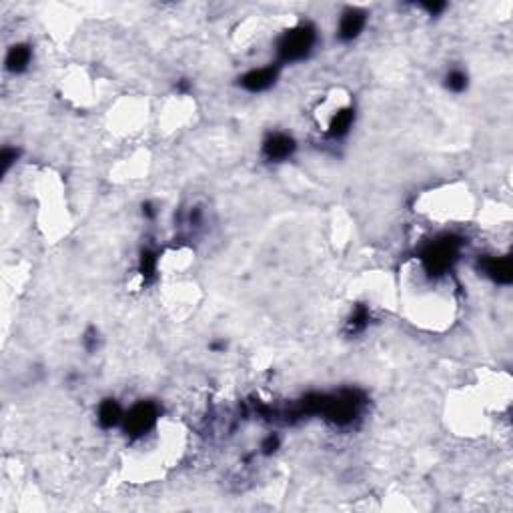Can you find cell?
Segmentation results:
<instances>
[{"instance_id": "6da1fadb", "label": "cell", "mask_w": 513, "mask_h": 513, "mask_svg": "<svg viewBox=\"0 0 513 513\" xmlns=\"http://www.w3.org/2000/svg\"><path fill=\"white\" fill-rule=\"evenodd\" d=\"M459 247H461V241L451 235L435 239L421 253V267L431 277H440L451 269L453 263L459 259Z\"/></svg>"}, {"instance_id": "7a4b0ae2", "label": "cell", "mask_w": 513, "mask_h": 513, "mask_svg": "<svg viewBox=\"0 0 513 513\" xmlns=\"http://www.w3.org/2000/svg\"><path fill=\"white\" fill-rule=\"evenodd\" d=\"M315 41H317V32L311 25H301L293 30H287L283 34V38L279 41L281 60H285V62L303 60L313 50Z\"/></svg>"}, {"instance_id": "3957f363", "label": "cell", "mask_w": 513, "mask_h": 513, "mask_svg": "<svg viewBox=\"0 0 513 513\" xmlns=\"http://www.w3.org/2000/svg\"><path fill=\"white\" fill-rule=\"evenodd\" d=\"M157 417H159V409L155 403H139L135 405L126 417H124V425H126V431L130 435H143L150 431L157 423Z\"/></svg>"}, {"instance_id": "277c9868", "label": "cell", "mask_w": 513, "mask_h": 513, "mask_svg": "<svg viewBox=\"0 0 513 513\" xmlns=\"http://www.w3.org/2000/svg\"><path fill=\"white\" fill-rule=\"evenodd\" d=\"M295 139L285 135V133H275L267 137V141L263 143V155L269 161H285L295 152Z\"/></svg>"}, {"instance_id": "5b68a950", "label": "cell", "mask_w": 513, "mask_h": 513, "mask_svg": "<svg viewBox=\"0 0 513 513\" xmlns=\"http://www.w3.org/2000/svg\"><path fill=\"white\" fill-rule=\"evenodd\" d=\"M279 76V69L277 67H263L257 71H251L241 78V87L247 89L249 93H263L275 84Z\"/></svg>"}, {"instance_id": "8992f818", "label": "cell", "mask_w": 513, "mask_h": 513, "mask_svg": "<svg viewBox=\"0 0 513 513\" xmlns=\"http://www.w3.org/2000/svg\"><path fill=\"white\" fill-rule=\"evenodd\" d=\"M367 14L359 8H349L345 10L339 23V38L343 43H349L353 38H357L361 34V30L365 28Z\"/></svg>"}, {"instance_id": "52a82bcc", "label": "cell", "mask_w": 513, "mask_h": 513, "mask_svg": "<svg viewBox=\"0 0 513 513\" xmlns=\"http://www.w3.org/2000/svg\"><path fill=\"white\" fill-rule=\"evenodd\" d=\"M483 271L495 283H501V285L512 283L513 269L510 257H491L488 261H483Z\"/></svg>"}, {"instance_id": "ba28073f", "label": "cell", "mask_w": 513, "mask_h": 513, "mask_svg": "<svg viewBox=\"0 0 513 513\" xmlns=\"http://www.w3.org/2000/svg\"><path fill=\"white\" fill-rule=\"evenodd\" d=\"M353 121H355V111H353L351 106L339 109V111L331 117L327 133H329L333 139H341V137H345V135L349 133Z\"/></svg>"}, {"instance_id": "9c48e42d", "label": "cell", "mask_w": 513, "mask_h": 513, "mask_svg": "<svg viewBox=\"0 0 513 513\" xmlns=\"http://www.w3.org/2000/svg\"><path fill=\"white\" fill-rule=\"evenodd\" d=\"M32 60V50L28 45H14L6 54V69L10 73H23Z\"/></svg>"}, {"instance_id": "30bf717a", "label": "cell", "mask_w": 513, "mask_h": 513, "mask_svg": "<svg viewBox=\"0 0 513 513\" xmlns=\"http://www.w3.org/2000/svg\"><path fill=\"white\" fill-rule=\"evenodd\" d=\"M122 419V409L119 407V403L115 399H104L100 405H98V423L100 427L104 429H111L115 425H119Z\"/></svg>"}, {"instance_id": "8fae6325", "label": "cell", "mask_w": 513, "mask_h": 513, "mask_svg": "<svg viewBox=\"0 0 513 513\" xmlns=\"http://www.w3.org/2000/svg\"><path fill=\"white\" fill-rule=\"evenodd\" d=\"M367 323H369V309L363 305H357L349 323H347V329H349V333H359L365 329Z\"/></svg>"}, {"instance_id": "7c38bea8", "label": "cell", "mask_w": 513, "mask_h": 513, "mask_svg": "<svg viewBox=\"0 0 513 513\" xmlns=\"http://www.w3.org/2000/svg\"><path fill=\"white\" fill-rule=\"evenodd\" d=\"M445 87H447L451 93H464L465 89H467V74H465L464 71H459V69L451 71V73L447 74Z\"/></svg>"}, {"instance_id": "4fadbf2b", "label": "cell", "mask_w": 513, "mask_h": 513, "mask_svg": "<svg viewBox=\"0 0 513 513\" xmlns=\"http://www.w3.org/2000/svg\"><path fill=\"white\" fill-rule=\"evenodd\" d=\"M155 271H157V255L150 253V251H143V255H141V275H143V279L145 281L150 279L155 275Z\"/></svg>"}, {"instance_id": "5bb4252c", "label": "cell", "mask_w": 513, "mask_h": 513, "mask_svg": "<svg viewBox=\"0 0 513 513\" xmlns=\"http://www.w3.org/2000/svg\"><path fill=\"white\" fill-rule=\"evenodd\" d=\"M16 157H19L16 148H4L2 150V157H0V161H2V172H6L10 169V165L16 161Z\"/></svg>"}, {"instance_id": "9a60e30c", "label": "cell", "mask_w": 513, "mask_h": 513, "mask_svg": "<svg viewBox=\"0 0 513 513\" xmlns=\"http://www.w3.org/2000/svg\"><path fill=\"white\" fill-rule=\"evenodd\" d=\"M277 447H279V437H277V435H269L267 440L263 441V445H261V449H263V453H265V455L275 453V451H277Z\"/></svg>"}, {"instance_id": "2e32d148", "label": "cell", "mask_w": 513, "mask_h": 513, "mask_svg": "<svg viewBox=\"0 0 513 513\" xmlns=\"http://www.w3.org/2000/svg\"><path fill=\"white\" fill-rule=\"evenodd\" d=\"M429 14H440L441 10L445 8V4L443 2H425V4H421Z\"/></svg>"}, {"instance_id": "e0dca14e", "label": "cell", "mask_w": 513, "mask_h": 513, "mask_svg": "<svg viewBox=\"0 0 513 513\" xmlns=\"http://www.w3.org/2000/svg\"><path fill=\"white\" fill-rule=\"evenodd\" d=\"M84 345H87V349H89V351H95V347H97V331H95V329H91V331L87 333V337H84Z\"/></svg>"}, {"instance_id": "ac0fdd59", "label": "cell", "mask_w": 513, "mask_h": 513, "mask_svg": "<svg viewBox=\"0 0 513 513\" xmlns=\"http://www.w3.org/2000/svg\"><path fill=\"white\" fill-rule=\"evenodd\" d=\"M143 215H145L147 219H152V217L157 215V211H155V207H152L150 203H143Z\"/></svg>"}]
</instances>
